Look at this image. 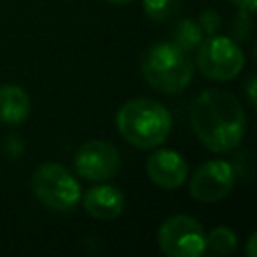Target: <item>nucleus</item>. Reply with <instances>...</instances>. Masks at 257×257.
<instances>
[{
	"mask_svg": "<svg viewBox=\"0 0 257 257\" xmlns=\"http://www.w3.org/2000/svg\"><path fill=\"white\" fill-rule=\"evenodd\" d=\"M191 126L211 153H227L241 145L247 118L233 92L209 88L201 92L191 106Z\"/></svg>",
	"mask_w": 257,
	"mask_h": 257,
	"instance_id": "nucleus-1",
	"label": "nucleus"
},
{
	"mask_svg": "<svg viewBox=\"0 0 257 257\" xmlns=\"http://www.w3.org/2000/svg\"><path fill=\"white\" fill-rule=\"evenodd\" d=\"M171 112L155 98H133L116 112V128L120 137L135 149H157L171 133Z\"/></svg>",
	"mask_w": 257,
	"mask_h": 257,
	"instance_id": "nucleus-2",
	"label": "nucleus"
},
{
	"mask_svg": "<svg viewBox=\"0 0 257 257\" xmlns=\"http://www.w3.org/2000/svg\"><path fill=\"white\" fill-rule=\"evenodd\" d=\"M141 72L151 88L173 94L191 84L195 64L175 42H157L143 54Z\"/></svg>",
	"mask_w": 257,
	"mask_h": 257,
	"instance_id": "nucleus-3",
	"label": "nucleus"
},
{
	"mask_svg": "<svg viewBox=\"0 0 257 257\" xmlns=\"http://www.w3.org/2000/svg\"><path fill=\"white\" fill-rule=\"evenodd\" d=\"M34 197L52 211H70L80 201V185L76 177L58 163L40 165L30 181Z\"/></svg>",
	"mask_w": 257,
	"mask_h": 257,
	"instance_id": "nucleus-4",
	"label": "nucleus"
},
{
	"mask_svg": "<svg viewBox=\"0 0 257 257\" xmlns=\"http://www.w3.org/2000/svg\"><path fill=\"white\" fill-rule=\"evenodd\" d=\"M197 66L207 78L225 82L241 74L245 66V54L239 42L231 36L211 34L197 46Z\"/></svg>",
	"mask_w": 257,
	"mask_h": 257,
	"instance_id": "nucleus-5",
	"label": "nucleus"
},
{
	"mask_svg": "<svg viewBox=\"0 0 257 257\" xmlns=\"http://www.w3.org/2000/svg\"><path fill=\"white\" fill-rule=\"evenodd\" d=\"M159 247L167 257H201L207 251L203 225L189 215H173L159 227Z\"/></svg>",
	"mask_w": 257,
	"mask_h": 257,
	"instance_id": "nucleus-6",
	"label": "nucleus"
},
{
	"mask_svg": "<svg viewBox=\"0 0 257 257\" xmlns=\"http://www.w3.org/2000/svg\"><path fill=\"white\" fill-rule=\"evenodd\" d=\"M235 167L227 161L215 159L203 163L191 177L189 195L201 203H217L225 199L235 187Z\"/></svg>",
	"mask_w": 257,
	"mask_h": 257,
	"instance_id": "nucleus-7",
	"label": "nucleus"
},
{
	"mask_svg": "<svg viewBox=\"0 0 257 257\" xmlns=\"http://www.w3.org/2000/svg\"><path fill=\"white\" fill-rule=\"evenodd\" d=\"M74 169L86 181L104 183L112 179L120 169L118 149L108 141H86L74 155Z\"/></svg>",
	"mask_w": 257,
	"mask_h": 257,
	"instance_id": "nucleus-8",
	"label": "nucleus"
},
{
	"mask_svg": "<svg viewBox=\"0 0 257 257\" xmlns=\"http://www.w3.org/2000/svg\"><path fill=\"white\" fill-rule=\"evenodd\" d=\"M147 175L161 189H179L189 177V167L181 153L159 149L147 161Z\"/></svg>",
	"mask_w": 257,
	"mask_h": 257,
	"instance_id": "nucleus-9",
	"label": "nucleus"
},
{
	"mask_svg": "<svg viewBox=\"0 0 257 257\" xmlns=\"http://www.w3.org/2000/svg\"><path fill=\"white\" fill-rule=\"evenodd\" d=\"M124 193L112 185H96L82 199L84 211L98 221H112L124 211Z\"/></svg>",
	"mask_w": 257,
	"mask_h": 257,
	"instance_id": "nucleus-10",
	"label": "nucleus"
},
{
	"mask_svg": "<svg viewBox=\"0 0 257 257\" xmlns=\"http://www.w3.org/2000/svg\"><path fill=\"white\" fill-rule=\"evenodd\" d=\"M30 116V96L22 86H0V122L20 124Z\"/></svg>",
	"mask_w": 257,
	"mask_h": 257,
	"instance_id": "nucleus-11",
	"label": "nucleus"
},
{
	"mask_svg": "<svg viewBox=\"0 0 257 257\" xmlns=\"http://www.w3.org/2000/svg\"><path fill=\"white\" fill-rule=\"evenodd\" d=\"M203 36L205 34L201 30L199 22L185 18V20H179L175 24V32H173V40L171 42H175L185 52H191V50H195L203 42Z\"/></svg>",
	"mask_w": 257,
	"mask_h": 257,
	"instance_id": "nucleus-12",
	"label": "nucleus"
},
{
	"mask_svg": "<svg viewBox=\"0 0 257 257\" xmlns=\"http://www.w3.org/2000/svg\"><path fill=\"white\" fill-rule=\"evenodd\" d=\"M207 249L215 255H229L237 249V235L229 227H215L207 235Z\"/></svg>",
	"mask_w": 257,
	"mask_h": 257,
	"instance_id": "nucleus-13",
	"label": "nucleus"
},
{
	"mask_svg": "<svg viewBox=\"0 0 257 257\" xmlns=\"http://www.w3.org/2000/svg\"><path fill=\"white\" fill-rule=\"evenodd\" d=\"M143 10L149 18L161 22L179 10V0H143Z\"/></svg>",
	"mask_w": 257,
	"mask_h": 257,
	"instance_id": "nucleus-14",
	"label": "nucleus"
},
{
	"mask_svg": "<svg viewBox=\"0 0 257 257\" xmlns=\"http://www.w3.org/2000/svg\"><path fill=\"white\" fill-rule=\"evenodd\" d=\"M199 26L203 30V34H217V30L221 28V16L217 10L209 8V10H203L201 16H199Z\"/></svg>",
	"mask_w": 257,
	"mask_h": 257,
	"instance_id": "nucleus-15",
	"label": "nucleus"
},
{
	"mask_svg": "<svg viewBox=\"0 0 257 257\" xmlns=\"http://www.w3.org/2000/svg\"><path fill=\"white\" fill-rule=\"evenodd\" d=\"M233 32H235V38L239 40H245L251 32V12H245V10H239L237 18H235V24H233Z\"/></svg>",
	"mask_w": 257,
	"mask_h": 257,
	"instance_id": "nucleus-16",
	"label": "nucleus"
},
{
	"mask_svg": "<svg viewBox=\"0 0 257 257\" xmlns=\"http://www.w3.org/2000/svg\"><path fill=\"white\" fill-rule=\"evenodd\" d=\"M255 82H257V80H255V76L251 74V76L247 78V96H249V102H251L253 106L257 104V94H255Z\"/></svg>",
	"mask_w": 257,
	"mask_h": 257,
	"instance_id": "nucleus-17",
	"label": "nucleus"
},
{
	"mask_svg": "<svg viewBox=\"0 0 257 257\" xmlns=\"http://www.w3.org/2000/svg\"><path fill=\"white\" fill-rule=\"evenodd\" d=\"M239 10H245V12H251L255 10V0H231Z\"/></svg>",
	"mask_w": 257,
	"mask_h": 257,
	"instance_id": "nucleus-18",
	"label": "nucleus"
},
{
	"mask_svg": "<svg viewBox=\"0 0 257 257\" xmlns=\"http://www.w3.org/2000/svg\"><path fill=\"white\" fill-rule=\"evenodd\" d=\"M255 243H257V235L251 233L249 239H247V257H255L257 251H255Z\"/></svg>",
	"mask_w": 257,
	"mask_h": 257,
	"instance_id": "nucleus-19",
	"label": "nucleus"
},
{
	"mask_svg": "<svg viewBox=\"0 0 257 257\" xmlns=\"http://www.w3.org/2000/svg\"><path fill=\"white\" fill-rule=\"evenodd\" d=\"M106 2H110V4H131L133 0H106Z\"/></svg>",
	"mask_w": 257,
	"mask_h": 257,
	"instance_id": "nucleus-20",
	"label": "nucleus"
}]
</instances>
